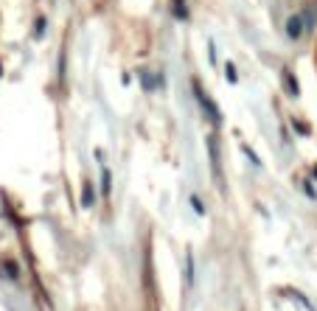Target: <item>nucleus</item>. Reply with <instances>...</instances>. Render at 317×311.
Returning a JSON list of instances; mask_svg holds the SVG:
<instances>
[{
    "label": "nucleus",
    "mask_w": 317,
    "mask_h": 311,
    "mask_svg": "<svg viewBox=\"0 0 317 311\" xmlns=\"http://www.w3.org/2000/svg\"><path fill=\"white\" fill-rule=\"evenodd\" d=\"M194 93H196V101H200L202 112H208V118H211L213 123H219V121H222V115H219V110H216V107H213V101L208 98L205 93H202V87H200V85H194Z\"/></svg>",
    "instance_id": "nucleus-1"
},
{
    "label": "nucleus",
    "mask_w": 317,
    "mask_h": 311,
    "mask_svg": "<svg viewBox=\"0 0 317 311\" xmlns=\"http://www.w3.org/2000/svg\"><path fill=\"white\" fill-rule=\"evenodd\" d=\"M286 34H289V39H298L303 34V17L301 14H295V17L286 20Z\"/></svg>",
    "instance_id": "nucleus-2"
},
{
    "label": "nucleus",
    "mask_w": 317,
    "mask_h": 311,
    "mask_svg": "<svg viewBox=\"0 0 317 311\" xmlns=\"http://www.w3.org/2000/svg\"><path fill=\"white\" fill-rule=\"evenodd\" d=\"M93 202H95V191H93L90 182H85V191H82V208H93Z\"/></svg>",
    "instance_id": "nucleus-3"
},
{
    "label": "nucleus",
    "mask_w": 317,
    "mask_h": 311,
    "mask_svg": "<svg viewBox=\"0 0 317 311\" xmlns=\"http://www.w3.org/2000/svg\"><path fill=\"white\" fill-rule=\"evenodd\" d=\"M208 149H211V163H213V171L219 174V149H216V137H208Z\"/></svg>",
    "instance_id": "nucleus-4"
},
{
    "label": "nucleus",
    "mask_w": 317,
    "mask_h": 311,
    "mask_svg": "<svg viewBox=\"0 0 317 311\" xmlns=\"http://www.w3.org/2000/svg\"><path fill=\"white\" fill-rule=\"evenodd\" d=\"M284 81H286V90H289V95H298V93H301V87H298V79L289 73V70L284 73Z\"/></svg>",
    "instance_id": "nucleus-5"
},
{
    "label": "nucleus",
    "mask_w": 317,
    "mask_h": 311,
    "mask_svg": "<svg viewBox=\"0 0 317 311\" xmlns=\"http://www.w3.org/2000/svg\"><path fill=\"white\" fill-rule=\"evenodd\" d=\"M174 17H177V20H188V9H185V0H174Z\"/></svg>",
    "instance_id": "nucleus-6"
},
{
    "label": "nucleus",
    "mask_w": 317,
    "mask_h": 311,
    "mask_svg": "<svg viewBox=\"0 0 317 311\" xmlns=\"http://www.w3.org/2000/svg\"><path fill=\"white\" fill-rule=\"evenodd\" d=\"M225 76H227V81H230V85H236V81H239V73H236V68H233V62L225 65Z\"/></svg>",
    "instance_id": "nucleus-7"
},
{
    "label": "nucleus",
    "mask_w": 317,
    "mask_h": 311,
    "mask_svg": "<svg viewBox=\"0 0 317 311\" xmlns=\"http://www.w3.org/2000/svg\"><path fill=\"white\" fill-rule=\"evenodd\" d=\"M101 191L110 194V171H107V169H101Z\"/></svg>",
    "instance_id": "nucleus-8"
},
{
    "label": "nucleus",
    "mask_w": 317,
    "mask_h": 311,
    "mask_svg": "<svg viewBox=\"0 0 317 311\" xmlns=\"http://www.w3.org/2000/svg\"><path fill=\"white\" fill-rule=\"evenodd\" d=\"M6 278H9V280H17V266L14 264H11V261H6Z\"/></svg>",
    "instance_id": "nucleus-9"
},
{
    "label": "nucleus",
    "mask_w": 317,
    "mask_h": 311,
    "mask_svg": "<svg viewBox=\"0 0 317 311\" xmlns=\"http://www.w3.org/2000/svg\"><path fill=\"white\" fill-rule=\"evenodd\" d=\"M191 205H194V211L200 213V216H205V205L200 202V196H191Z\"/></svg>",
    "instance_id": "nucleus-10"
},
{
    "label": "nucleus",
    "mask_w": 317,
    "mask_h": 311,
    "mask_svg": "<svg viewBox=\"0 0 317 311\" xmlns=\"http://www.w3.org/2000/svg\"><path fill=\"white\" fill-rule=\"evenodd\" d=\"M244 154H247V157H250V163H253V165H261V160L255 157V152H253V149H250V146H244Z\"/></svg>",
    "instance_id": "nucleus-11"
}]
</instances>
